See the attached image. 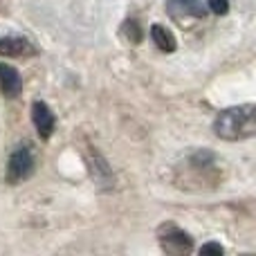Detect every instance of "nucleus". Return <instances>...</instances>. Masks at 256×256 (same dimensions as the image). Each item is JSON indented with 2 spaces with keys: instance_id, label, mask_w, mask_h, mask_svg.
Wrapping results in <instances>:
<instances>
[{
  "instance_id": "f257e3e1",
  "label": "nucleus",
  "mask_w": 256,
  "mask_h": 256,
  "mask_svg": "<svg viewBox=\"0 0 256 256\" xmlns=\"http://www.w3.org/2000/svg\"><path fill=\"white\" fill-rule=\"evenodd\" d=\"M214 132L216 137L225 142H243L256 135V106L254 104H243V106L225 108L218 112L214 122Z\"/></svg>"
},
{
  "instance_id": "f03ea898",
  "label": "nucleus",
  "mask_w": 256,
  "mask_h": 256,
  "mask_svg": "<svg viewBox=\"0 0 256 256\" xmlns=\"http://www.w3.org/2000/svg\"><path fill=\"white\" fill-rule=\"evenodd\" d=\"M166 14L180 27H191L194 22L204 20L209 9L202 0H166Z\"/></svg>"
},
{
  "instance_id": "7ed1b4c3",
  "label": "nucleus",
  "mask_w": 256,
  "mask_h": 256,
  "mask_svg": "<svg viewBox=\"0 0 256 256\" xmlns=\"http://www.w3.org/2000/svg\"><path fill=\"white\" fill-rule=\"evenodd\" d=\"M158 238H160V248L171 256H184L194 250V238L184 230L173 225V222H166V225L160 227Z\"/></svg>"
},
{
  "instance_id": "20e7f679",
  "label": "nucleus",
  "mask_w": 256,
  "mask_h": 256,
  "mask_svg": "<svg viewBox=\"0 0 256 256\" xmlns=\"http://www.w3.org/2000/svg\"><path fill=\"white\" fill-rule=\"evenodd\" d=\"M32 173H34V153H32V146L25 142V144H18L9 155L7 178L9 182H22L32 178Z\"/></svg>"
},
{
  "instance_id": "39448f33",
  "label": "nucleus",
  "mask_w": 256,
  "mask_h": 256,
  "mask_svg": "<svg viewBox=\"0 0 256 256\" xmlns=\"http://www.w3.org/2000/svg\"><path fill=\"white\" fill-rule=\"evenodd\" d=\"M32 122H34V128L43 140L52 137L54 126H56V117H54L52 108L45 102H34L32 104Z\"/></svg>"
},
{
  "instance_id": "423d86ee",
  "label": "nucleus",
  "mask_w": 256,
  "mask_h": 256,
  "mask_svg": "<svg viewBox=\"0 0 256 256\" xmlns=\"http://www.w3.org/2000/svg\"><path fill=\"white\" fill-rule=\"evenodd\" d=\"M20 88H22L20 72L14 66H9V63H0V90H2L4 97H9V99L18 97Z\"/></svg>"
},
{
  "instance_id": "0eeeda50",
  "label": "nucleus",
  "mask_w": 256,
  "mask_h": 256,
  "mask_svg": "<svg viewBox=\"0 0 256 256\" xmlns=\"http://www.w3.org/2000/svg\"><path fill=\"white\" fill-rule=\"evenodd\" d=\"M30 54H34V45L22 36L0 38V56H30Z\"/></svg>"
},
{
  "instance_id": "6e6552de",
  "label": "nucleus",
  "mask_w": 256,
  "mask_h": 256,
  "mask_svg": "<svg viewBox=\"0 0 256 256\" xmlns=\"http://www.w3.org/2000/svg\"><path fill=\"white\" fill-rule=\"evenodd\" d=\"M150 38H153V43L158 45L162 52H176V48H178L173 32L166 30L164 25H153L150 27Z\"/></svg>"
},
{
  "instance_id": "1a4fd4ad",
  "label": "nucleus",
  "mask_w": 256,
  "mask_h": 256,
  "mask_svg": "<svg viewBox=\"0 0 256 256\" xmlns=\"http://www.w3.org/2000/svg\"><path fill=\"white\" fill-rule=\"evenodd\" d=\"M122 34H124L130 43H140V40L144 38V32H142L140 22H137L135 18H128L124 25H122Z\"/></svg>"
},
{
  "instance_id": "9d476101",
  "label": "nucleus",
  "mask_w": 256,
  "mask_h": 256,
  "mask_svg": "<svg viewBox=\"0 0 256 256\" xmlns=\"http://www.w3.org/2000/svg\"><path fill=\"white\" fill-rule=\"evenodd\" d=\"M207 9L212 14H216V16H225L227 12H230V0H207Z\"/></svg>"
},
{
  "instance_id": "9b49d317",
  "label": "nucleus",
  "mask_w": 256,
  "mask_h": 256,
  "mask_svg": "<svg viewBox=\"0 0 256 256\" xmlns=\"http://www.w3.org/2000/svg\"><path fill=\"white\" fill-rule=\"evenodd\" d=\"M222 245L220 243H207L200 248V256H209V254H216V256H222Z\"/></svg>"
}]
</instances>
